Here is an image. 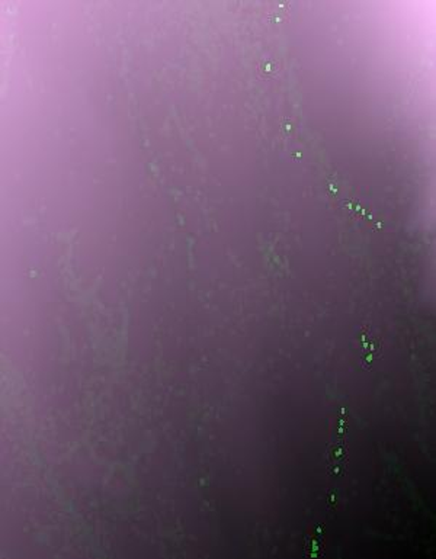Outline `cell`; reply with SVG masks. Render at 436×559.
Returning a JSON list of instances; mask_svg holds the SVG:
<instances>
[{
    "instance_id": "7a4b0ae2",
    "label": "cell",
    "mask_w": 436,
    "mask_h": 559,
    "mask_svg": "<svg viewBox=\"0 0 436 559\" xmlns=\"http://www.w3.org/2000/svg\"><path fill=\"white\" fill-rule=\"evenodd\" d=\"M361 344H362V365L364 368L371 369L372 365L381 356V340L375 334H372L371 330L365 329L361 336Z\"/></svg>"
},
{
    "instance_id": "6da1fadb",
    "label": "cell",
    "mask_w": 436,
    "mask_h": 559,
    "mask_svg": "<svg viewBox=\"0 0 436 559\" xmlns=\"http://www.w3.org/2000/svg\"><path fill=\"white\" fill-rule=\"evenodd\" d=\"M346 465H347L346 440L343 439L342 434H339V437L330 445L328 451V466L332 475L340 477L345 473Z\"/></svg>"
}]
</instances>
